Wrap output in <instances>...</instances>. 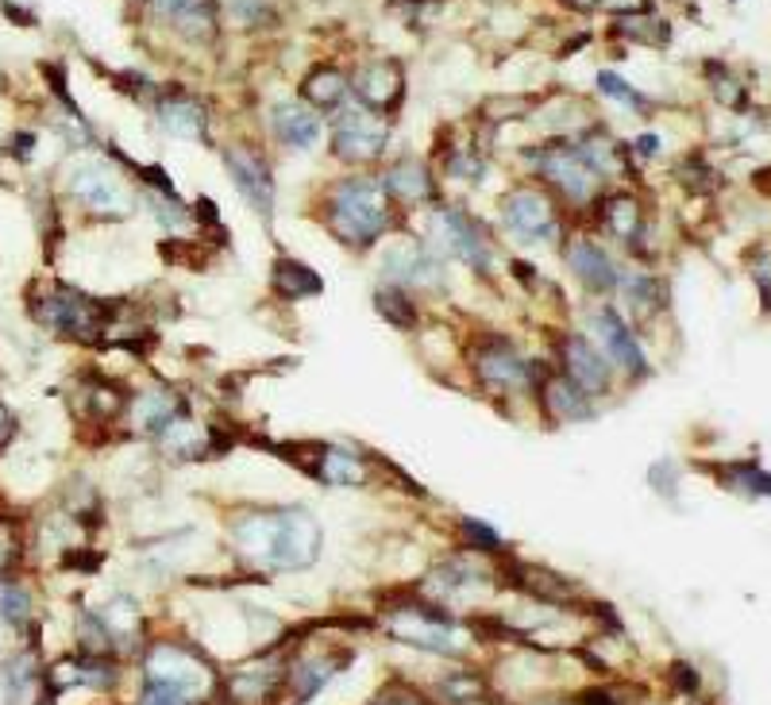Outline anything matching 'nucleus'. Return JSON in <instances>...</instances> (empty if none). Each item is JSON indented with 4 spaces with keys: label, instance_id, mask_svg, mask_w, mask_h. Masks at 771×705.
<instances>
[{
    "label": "nucleus",
    "instance_id": "1",
    "mask_svg": "<svg viewBox=\"0 0 771 705\" xmlns=\"http://www.w3.org/2000/svg\"><path fill=\"white\" fill-rule=\"evenodd\" d=\"M228 544L255 567L267 571H309L321 559L324 533L301 505L244 510L228 521Z\"/></svg>",
    "mask_w": 771,
    "mask_h": 705
},
{
    "label": "nucleus",
    "instance_id": "2",
    "mask_svg": "<svg viewBox=\"0 0 771 705\" xmlns=\"http://www.w3.org/2000/svg\"><path fill=\"white\" fill-rule=\"evenodd\" d=\"M398 204L370 174H347L324 197V224L328 235L351 251H367L398 224Z\"/></svg>",
    "mask_w": 771,
    "mask_h": 705
},
{
    "label": "nucleus",
    "instance_id": "3",
    "mask_svg": "<svg viewBox=\"0 0 771 705\" xmlns=\"http://www.w3.org/2000/svg\"><path fill=\"white\" fill-rule=\"evenodd\" d=\"M525 163L544 178L571 209H594L602 201V174L583 158L574 143H540L525 150Z\"/></svg>",
    "mask_w": 771,
    "mask_h": 705
},
{
    "label": "nucleus",
    "instance_id": "4",
    "mask_svg": "<svg viewBox=\"0 0 771 705\" xmlns=\"http://www.w3.org/2000/svg\"><path fill=\"white\" fill-rule=\"evenodd\" d=\"M116 309V301L89 298L70 286H47L43 293H32V313L43 328L58 332V336L81 339V344H93L109 328V316Z\"/></svg>",
    "mask_w": 771,
    "mask_h": 705
},
{
    "label": "nucleus",
    "instance_id": "5",
    "mask_svg": "<svg viewBox=\"0 0 771 705\" xmlns=\"http://www.w3.org/2000/svg\"><path fill=\"white\" fill-rule=\"evenodd\" d=\"M428 244L444 255V259L467 262L479 275H490L498 262L494 255V239L490 232L459 204H433L428 212Z\"/></svg>",
    "mask_w": 771,
    "mask_h": 705
},
{
    "label": "nucleus",
    "instance_id": "6",
    "mask_svg": "<svg viewBox=\"0 0 771 705\" xmlns=\"http://www.w3.org/2000/svg\"><path fill=\"white\" fill-rule=\"evenodd\" d=\"M471 367L482 390L502 393V398H528L540 382V367L528 362L513 339L494 336V332H482L471 344Z\"/></svg>",
    "mask_w": 771,
    "mask_h": 705
},
{
    "label": "nucleus",
    "instance_id": "7",
    "mask_svg": "<svg viewBox=\"0 0 771 705\" xmlns=\"http://www.w3.org/2000/svg\"><path fill=\"white\" fill-rule=\"evenodd\" d=\"M502 212V227L505 235H513L517 244H551V247H563V224H559V212H556V201H551L548 189H536V186H517L502 197L498 204Z\"/></svg>",
    "mask_w": 771,
    "mask_h": 705
},
{
    "label": "nucleus",
    "instance_id": "8",
    "mask_svg": "<svg viewBox=\"0 0 771 705\" xmlns=\"http://www.w3.org/2000/svg\"><path fill=\"white\" fill-rule=\"evenodd\" d=\"M382 278L390 286H405V290H428L444 293L448 286V267L444 255L436 251L428 239H398L382 251Z\"/></svg>",
    "mask_w": 771,
    "mask_h": 705
},
{
    "label": "nucleus",
    "instance_id": "9",
    "mask_svg": "<svg viewBox=\"0 0 771 705\" xmlns=\"http://www.w3.org/2000/svg\"><path fill=\"white\" fill-rule=\"evenodd\" d=\"M390 147V124L378 112L351 104V109L336 112V124H332V155L347 166H367L378 163Z\"/></svg>",
    "mask_w": 771,
    "mask_h": 705
},
{
    "label": "nucleus",
    "instance_id": "10",
    "mask_svg": "<svg viewBox=\"0 0 771 705\" xmlns=\"http://www.w3.org/2000/svg\"><path fill=\"white\" fill-rule=\"evenodd\" d=\"M305 455H290L293 467H301L321 486H367L375 479V455L347 444H301Z\"/></svg>",
    "mask_w": 771,
    "mask_h": 705
},
{
    "label": "nucleus",
    "instance_id": "11",
    "mask_svg": "<svg viewBox=\"0 0 771 705\" xmlns=\"http://www.w3.org/2000/svg\"><path fill=\"white\" fill-rule=\"evenodd\" d=\"M143 671H147V679L170 682V686L186 690V694H193L198 702L213 697V690H216L213 667H209L201 656H193V651H186L181 644H155V648L147 651Z\"/></svg>",
    "mask_w": 771,
    "mask_h": 705
},
{
    "label": "nucleus",
    "instance_id": "12",
    "mask_svg": "<svg viewBox=\"0 0 771 705\" xmlns=\"http://www.w3.org/2000/svg\"><path fill=\"white\" fill-rule=\"evenodd\" d=\"M224 170H228V181L236 186V193L262 220L275 216V170H270V158L259 147H252V143L224 147Z\"/></svg>",
    "mask_w": 771,
    "mask_h": 705
},
{
    "label": "nucleus",
    "instance_id": "13",
    "mask_svg": "<svg viewBox=\"0 0 771 705\" xmlns=\"http://www.w3.org/2000/svg\"><path fill=\"white\" fill-rule=\"evenodd\" d=\"M591 344L606 355V362L614 370L629 378H645L648 374V359H645V347L637 344L633 336V324L625 321L617 309L610 305H599L591 313Z\"/></svg>",
    "mask_w": 771,
    "mask_h": 705
},
{
    "label": "nucleus",
    "instance_id": "14",
    "mask_svg": "<svg viewBox=\"0 0 771 705\" xmlns=\"http://www.w3.org/2000/svg\"><path fill=\"white\" fill-rule=\"evenodd\" d=\"M70 193L86 204L97 216H127L132 212V197H127L124 181L112 174V166L104 163H78L70 170Z\"/></svg>",
    "mask_w": 771,
    "mask_h": 705
},
{
    "label": "nucleus",
    "instance_id": "15",
    "mask_svg": "<svg viewBox=\"0 0 771 705\" xmlns=\"http://www.w3.org/2000/svg\"><path fill=\"white\" fill-rule=\"evenodd\" d=\"M556 362L571 382L583 385L591 398L614 390V367L606 362V355L591 344V336H579V332H567L556 344Z\"/></svg>",
    "mask_w": 771,
    "mask_h": 705
},
{
    "label": "nucleus",
    "instance_id": "16",
    "mask_svg": "<svg viewBox=\"0 0 771 705\" xmlns=\"http://www.w3.org/2000/svg\"><path fill=\"white\" fill-rule=\"evenodd\" d=\"M536 405L544 409V416H551L556 424H586L599 416V398L583 390L579 382L563 374V370H540L536 382Z\"/></svg>",
    "mask_w": 771,
    "mask_h": 705
},
{
    "label": "nucleus",
    "instance_id": "17",
    "mask_svg": "<svg viewBox=\"0 0 771 705\" xmlns=\"http://www.w3.org/2000/svg\"><path fill=\"white\" fill-rule=\"evenodd\" d=\"M563 262L594 298H606L622 286V270L610 259V251L599 244V239H586V235H574V239H563Z\"/></svg>",
    "mask_w": 771,
    "mask_h": 705
},
{
    "label": "nucleus",
    "instance_id": "18",
    "mask_svg": "<svg viewBox=\"0 0 771 705\" xmlns=\"http://www.w3.org/2000/svg\"><path fill=\"white\" fill-rule=\"evenodd\" d=\"M351 93L359 97L362 109L378 112V116L394 112L398 104H402V97H405L402 66H398L394 58H370V63H362L359 70H355Z\"/></svg>",
    "mask_w": 771,
    "mask_h": 705
},
{
    "label": "nucleus",
    "instance_id": "19",
    "mask_svg": "<svg viewBox=\"0 0 771 705\" xmlns=\"http://www.w3.org/2000/svg\"><path fill=\"white\" fill-rule=\"evenodd\" d=\"M382 189L398 209H433L436 204V178L421 158H398L382 170Z\"/></svg>",
    "mask_w": 771,
    "mask_h": 705
},
{
    "label": "nucleus",
    "instance_id": "20",
    "mask_svg": "<svg viewBox=\"0 0 771 705\" xmlns=\"http://www.w3.org/2000/svg\"><path fill=\"white\" fill-rule=\"evenodd\" d=\"M186 401H181L178 390L170 385H147L143 393H135L132 405H127V416H132L135 432L143 436H163L178 416H186Z\"/></svg>",
    "mask_w": 771,
    "mask_h": 705
},
{
    "label": "nucleus",
    "instance_id": "21",
    "mask_svg": "<svg viewBox=\"0 0 771 705\" xmlns=\"http://www.w3.org/2000/svg\"><path fill=\"white\" fill-rule=\"evenodd\" d=\"M155 124L163 135L170 139H181V143H193V139H205V127H209V112L198 97L189 93H163L155 104Z\"/></svg>",
    "mask_w": 771,
    "mask_h": 705
},
{
    "label": "nucleus",
    "instance_id": "22",
    "mask_svg": "<svg viewBox=\"0 0 771 705\" xmlns=\"http://www.w3.org/2000/svg\"><path fill=\"white\" fill-rule=\"evenodd\" d=\"M270 127H275V139L290 150H313L321 143V116L305 104H275L270 112Z\"/></svg>",
    "mask_w": 771,
    "mask_h": 705
},
{
    "label": "nucleus",
    "instance_id": "23",
    "mask_svg": "<svg viewBox=\"0 0 771 705\" xmlns=\"http://www.w3.org/2000/svg\"><path fill=\"white\" fill-rule=\"evenodd\" d=\"M344 659H347V651H328V656H313V659H298V663H290L286 682H290L293 702H309V697L321 694V690L347 667Z\"/></svg>",
    "mask_w": 771,
    "mask_h": 705
},
{
    "label": "nucleus",
    "instance_id": "24",
    "mask_svg": "<svg viewBox=\"0 0 771 705\" xmlns=\"http://www.w3.org/2000/svg\"><path fill=\"white\" fill-rule=\"evenodd\" d=\"M351 97V78L339 66H316L301 81V101L321 116V112H339L344 101Z\"/></svg>",
    "mask_w": 771,
    "mask_h": 705
},
{
    "label": "nucleus",
    "instance_id": "25",
    "mask_svg": "<svg viewBox=\"0 0 771 705\" xmlns=\"http://www.w3.org/2000/svg\"><path fill=\"white\" fill-rule=\"evenodd\" d=\"M270 293L282 301H313L324 293V278L301 259H275V267H270Z\"/></svg>",
    "mask_w": 771,
    "mask_h": 705
},
{
    "label": "nucleus",
    "instance_id": "26",
    "mask_svg": "<svg viewBox=\"0 0 771 705\" xmlns=\"http://www.w3.org/2000/svg\"><path fill=\"white\" fill-rule=\"evenodd\" d=\"M599 209V227H606L614 239L622 244H637L640 232H645V216H640V201L633 193H614L606 201L594 204Z\"/></svg>",
    "mask_w": 771,
    "mask_h": 705
},
{
    "label": "nucleus",
    "instance_id": "27",
    "mask_svg": "<svg viewBox=\"0 0 771 705\" xmlns=\"http://www.w3.org/2000/svg\"><path fill=\"white\" fill-rule=\"evenodd\" d=\"M375 313L382 316L386 324H394L398 332H417L421 328V305L405 286H390L382 282L375 290Z\"/></svg>",
    "mask_w": 771,
    "mask_h": 705
},
{
    "label": "nucleus",
    "instance_id": "28",
    "mask_svg": "<svg viewBox=\"0 0 771 705\" xmlns=\"http://www.w3.org/2000/svg\"><path fill=\"white\" fill-rule=\"evenodd\" d=\"M622 286H625V305H629L633 321H648V316H656L663 305H668V290H663L660 278H652V275H625Z\"/></svg>",
    "mask_w": 771,
    "mask_h": 705
},
{
    "label": "nucleus",
    "instance_id": "29",
    "mask_svg": "<svg viewBox=\"0 0 771 705\" xmlns=\"http://www.w3.org/2000/svg\"><path fill=\"white\" fill-rule=\"evenodd\" d=\"M722 486L740 490L745 497H771V474L756 462H733V467H722Z\"/></svg>",
    "mask_w": 771,
    "mask_h": 705
},
{
    "label": "nucleus",
    "instance_id": "30",
    "mask_svg": "<svg viewBox=\"0 0 771 705\" xmlns=\"http://www.w3.org/2000/svg\"><path fill=\"white\" fill-rule=\"evenodd\" d=\"M444 174L451 181H467V186H479L487 178V158L479 155V147H451L444 155Z\"/></svg>",
    "mask_w": 771,
    "mask_h": 705
},
{
    "label": "nucleus",
    "instance_id": "31",
    "mask_svg": "<svg viewBox=\"0 0 771 705\" xmlns=\"http://www.w3.org/2000/svg\"><path fill=\"white\" fill-rule=\"evenodd\" d=\"M617 32L629 35L633 43H660L668 35V24H660L652 12H622L617 16Z\"/></svg>",
    "mask_w": 771,
    "mask_h": 705
},
{
    "label": "nucleus",
    "instance_id": "32",
    "mask_svg": "<svg viewBox=\"0 0 771 705\" xmlns=\"http://www.w3.org/2000/svg\"><path fill=\"white\" fill-rule=\"evenodd\" d=\"M599 93L610 97V101H622L629 112H648V97L640 93V89H633L629 81H625L622 74H614V70L599 74Z\"/></svg>",
    "mask_w": 771,
    "mask_h": 705
},
{
    "label": "nucleus",
    "instance_id": "33",
    "mask_svg": "<svg viewBox=\"0 0 771 705\" xmlns=\"http://www.w3.org/2000/svg\"><path fill=\"white\" fill-rule=\"evenodd\" d=\"M459 536H463L467 548L482 551V556H494V551H502V536H498L490 525H482V521H474V517L459 521Z\"/></svg>",
    "mask_w": 771,
    "mask_h": 705
},
{
    "label": "nucleus",
    "instance_id": "34",
    "mask_svg": "<svg viewBox=\"0 0 771 705\" xmlns=\"http://www.w3.org/2000/svg\"><path fill=\"white\" fill-rule=\"evenodd\" d=\"M224 16H228L236 27H262L275 12H270L267 0H228Z\"/></svg>",
    "mask_w": 771,
    "mask_h": 705
},
{
    "label": "nucleus",
    "instance_id": "35",
    "mask_svg": "<svg viewBox=\"0 0 771 705\" xmlns=\"http://www.w3.org/2000/svg\"><path fill=\"white\" fill-rule=\"evenodd\" d=\"M139 705H201L193 694H186V690H178V686H170V682H155V679H147L143 682V697H139Z\"/></svg>",
    "mask_w": 771,
    "mask_h": 705
},
{
    "label": "nucleus",
    "instance_id": "36",
    "mask_svg": "<svg viewBox=\"0 0 771 705\" xmlns=\"http://www.w3.org/2000/svg\"><path fill=\"white\" fill-rule=\"evenodd\" d=\"M444 697H448V702H456V705L479 702V697H482V679L474 671L451 674V679H444Z\"/></svg>",
    "mask_w": 771,
    "mask_h": 705
},
{
    "label": "nucleus",
    "instance_id": "37",
    "mask_svg": "<svg viewBox=\"0 0 771 705\" xmlns=\"http://www.w3.org/2000/svg\"><path fill=\"white\" fill-rule=\"evenodd\" d=\"M0 617L9 620V625H27L32 617V602L20 586H0Z\"/></svg>",
    "mask_w": 771,
    "mask_h": 705
},
{
    "label": "nucleus",
    "instance_id": "38",
    "mask_svg": "<svg viewBox=\"0 0 771 705\" xmlns=\"http://www.w3.org/2000/svg\"><path fill=\"white\" fill-rule=\"evenodd\" d=\"M198 0H143V9H147L150 20H158V24H178L181 16H186L189 9H193Z\"/></svg>",
    "mask_w": 771,
    "mask_h": 705
},
{
    "label": "nucleus",
    "instance_id": "39",
    "mask_svg": "<svg viewBox=\"0 0 771 705\" xmlns=\"http://www.w3.org/2000/svg\"><path fill=\"white\" fill-rule=\"evenodd\" d=\"M671 682H675L679 694H694L699 690V671L691 663H675L671 667Z\"/></svg>",
    "mask_w": 771,
    "mask_h": 705
},
{
    "label": "nucleus",
    "instance_id": "40",
    "mask_svg": "<svg viewBox=\"0 0 771 705\" xmlns=\"http://www.w3.org/2000/svg\"><path fill=\"white\" fill-rule=\"evenodd\" d=\"M652 486L660 490L663 497H675V467H671V462H656V467H652Z\"/></svg>",
    "mask_w": 771,
    "mask_h": 705
},
{
    "label": "nucleus",
    "instance_id": "41",
    "mask_svg": "<svg viewBox=\"0 0 771 705\" xmlns=\"http://www.w3.org/2000/svg\"><path fill=\"white\" fill-rule=\"evenodd\" d=\"M370 705H428V702L421 694H413V690H382Z\"/></svg>",
    "mask_w": 771,
    "mask_h": 705
},
{
    "label": "nucleus",
    "instance_id": "42",
    "mask_svg": "<svg viewBox=\"0 0 771 705\" xmlns=\"http://www.w3.org/2000/svg\"><path fill=\"white\" fill-rule=\"evenodd\" d=\"M12 436H16V416H12V409L0 405V447H9Z\"/></svg>",
    "mask_w": 771,
    "mask_h": 705
},
{
    "label": "nucleus",
    "instance_id": "43",
    "mask_svg": "<svg viewBox=\"0 0 771 705\" xmlns=\"http://www.w3.org/2000/svg\"><path fill=\"white\" fill-rule=\"evenodd\" d=\"M536 705H571V702H536Z\"/></svg>",
    "mask_w": 771,
    "mask_h": 705
}]
</instances>
